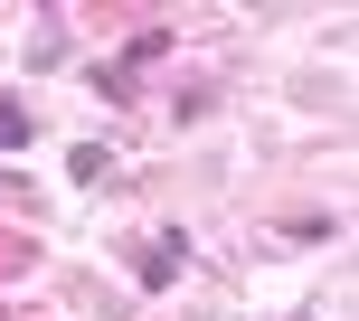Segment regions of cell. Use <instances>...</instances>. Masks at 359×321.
<instances>
[{
	"label": "cell",
	"mask_w": 359,
	"mask_h": 321,
	"mask_svg": "<svg viewBox=\"0 0 359 321\" xmlns=\"http://www.w3.org/2000/svg\"><path fill=\"white\" fill-rule=\"evenodd\" d=\"M180 265H189V236H151L142 246V284H170Z\"/></svg>",
	"instance_id": "obj_1"
},
{
	"label": "cell",
	"mask_w": 359,
	"mask_h": 321,
	"mask_svg": "<svg viewBox=\"0 0 359 321\" xmlns=\"http://www.w3.org/2000/svg\"><path fill=\"white\" fill-rule=\"evenodd\" d=\"M29 132H38L29 114H19V104H0V151H10V142H29Z\"/></svg>",
	"instance_id": "obj_2"
}]
</instances>
